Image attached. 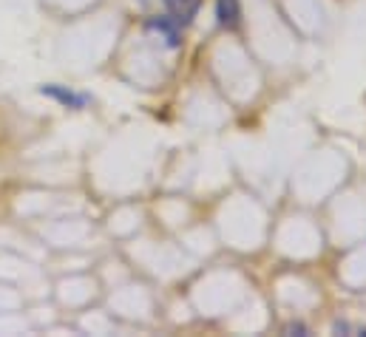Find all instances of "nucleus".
Here are the masks:
<instances>
[{
	"mask_svg": "<svg viewBox=\"0 0 366 337\" xmlns=\"http://www.w3.org/2000/svg\"><path fill=\"white\" fill-rule=\"evenodd\" d=\"M40 94H46V96L57 99L63 108H74V111H80V108L89 105V94H77V91H71L66 85H43Z\"/></svg>",
	"mask_w": 366,
	"mask_h": 337,
	"instance_id": "1",
	"label": "nucleus"
},
{
	"mask_svg": "<svg viewBox=\"0 0 366 337\" xmlns=\"http://www.w3.org/2000/svg\"><path fill=\"white\" fill-rule=\"evenodd\" d=\"M216 20L227 31L239 29V23H242V3L239 0H216Z\"/></svg>",
	"mask_w": 366,
	"mask_h": 337,
	"instance_id": "2",
	"label": "nucleus"
},
{
	"mask_svg": "<svg viewBox=\"0 0 366 337\" xmlns=\"http://www.w3.org/2000/svg\"><path fill=\"white\" fill-rule=\"evenodd\" d=\"M165 6H168L171 17H174L177 23H187V20L193 17V11H196L199 0H165Z\"/></svg>",
	"mask_w": 366,
	"mask_h": 337,
	"instance_id": "3",
	"label": "nucleus"
},
{
	"mask_svg": "<svg viewBox=\"0 0 366 337\" xmlns=\"http://www.w3.org/2000/svg\"><path fill=\"white\" fill-rule=\"evenodd\" d=\"M151 29L162 31L171 46H179V29H177V20H174V17H171V20H151Z\"/></svg>",
	"mask_w": 366,
	"mask_h": 337,
	"instance_id": "4",
	"label": "nucleus"
}]
</instances>
